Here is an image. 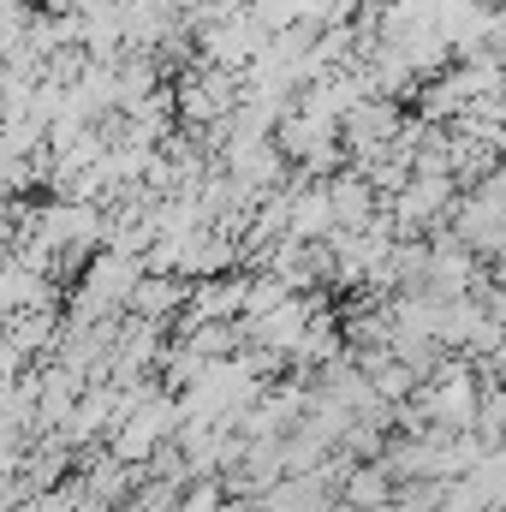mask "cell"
I'll use <instances>...</instances> for the list:
<instances>
[{
    "label": "cell",
    "mask_w": 506,
    "mask_h": 512,
    "mask_svg": "<svg viewBox=\"0 0 506 512\" xmlns=\"http://www.w3.org/2000/svg\"><path fill=\"white\" fill-rule=\"evenodd\" d=\"M137 280H143V262H137V256L102 251L96 262H90V274H84V298H78V316L90 322V316H108V310L131 304Z\"/></svg>",
    "instance_id": "obj_1"
},
{
    "label": "cell",
    "mask_w": 506,
    "mask_h": 512,
    "mask_svg": "<svg viewBox=\"0 0 506 512\" xmlns=\"http://www.w3.org/2000/svg\"><path fill=\"white\" fill-rule=\"evenodd\" d=\"M453 203V179L447 173H411L393 197H387V221L399 233H423L429 221H441V209Z\"/></svg>",
    "instance_id": "obj_2"
},
{
    "label": "cell",
    "mask_w": 506,
    "mask_h": 512,
    "mask_svg": "<svg viewBox=\"0 0 506 512\" xmlns=\"http://www.w3.org/2000/svg\"><path fill=\"white\" fill-rule=\"evenodd\" d=\"M310 316H316V304L310 298H286L280 310H268V316H256L245 322V334H251L262 352H298V340H304V328H310Z\"/></svg>",
    "instance_id": "obj_3"
},
{
    "label": "cell",
    "mask_w": 506,
    "mask_h": 512,
    "mask_svg": "<svg viewBox=\"0 0 506 512\" xmlns=\"http://www.w3.org/2000/svg\"><path fill=\"white\" fill-rule=\"evenodd\" d=\"M227 316H245V280H203L197 304H191V328L197 322H227Z\"/></svg>",
    "instance_id": "obj_4"
},
{
    "label": "cell",
    "mask_w": 506,
    "mask_h": 512,
    "mask_svg": "<svg viewBox=\"0 0 506 512\" xmlns=\"http://www.w3.org/2000/svg\"><path fill=\"white\" fill-rule=\"evenodd\" d=\"M346 507L352 512H387L393 507V477H387V465H358L352 477H346Z\"/></svg>",
    "instance_id": "obj_5"
},
{
    "label": "cell",
    "mask_w": 506,
    "mask_h": 512,
    "mask_svg": "<svg viewBox=\"0 0 506 512\" xmlns=\"http://www.w3.org/2000/svg\"><path fill=\"white\" fill-rule=\"evenodd\" d=\"M292 358H304V364H340V328L316 310L310 316V328H304V340H298V352Z\"/></svg>",
    "instance_id": "obj_6"
},
{
    "label": "cell",
    "mask_w": 506,
    "mask_h": 512,
    "mask_svg": "<svg viewBox=\"0 0 506 512\" xmlns=\"http://www.w3.org/2000/svg\"><path fill=\"white\" fill-rule=\"evenodd\" d=\"M173 512H221V489H215V483H197V489H191Z\"/></svg>",
    "instance_id": "obj_7"
},
{
    "label": "cell",
    "mask_w": 506,
    "mask_h": 512,
    "mask_svg": "<svg viewBox=\"0 0 506 512\" xmlns=\"http://www.w3.org/2000/svg\"><path fill=\"white\" fill-rule=\"evenodd\" d=\"M489 376H495V387H501V393H506V346H501V352H495V358H489Z\"/></svg>",
    "instance_id": "obj_8"
}]
</instances>
